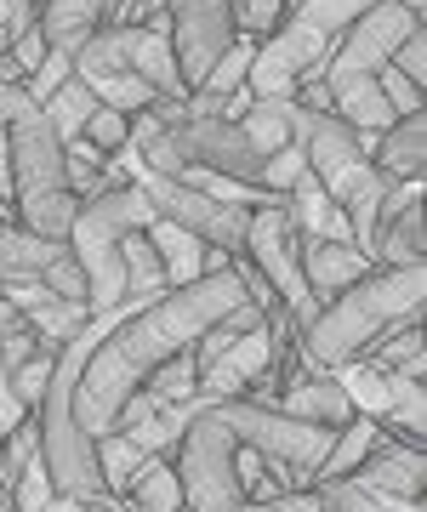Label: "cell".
Wrapping results in <instances>:
<instances>
[{
  "label": "cell",
  "instance_id": "1",
  "mask_svg": "<svg viewBox=\"0 0 427 512\" xmlns=\"http://www.w3.org/2000/svg\"><path fill=\"white\" fill-rule=\"evenodd\" d=\"M240 302H251V296H245L234 262H223L217 274H200L194 285H177V291L154 296L149 308L120 313V325L92 348V359H86V370H80V382H75L80 427L92 439L114 433V410L149 382L171 353L194 348L205 330L217 325L223 313H234Z\"/></svg>",
  "mask_w": 427,
  "mask_h": 512
},
{
  "label": "cell",
  "instance_id": "2",
  "mask_svg": "<svg viewBox=\"0 0 427 512\" xmlns=\"http://www.w3.org/2000/svg\"><path fill=\"white\" fill-rule=\"evenodd\" d=\"M422 296H427V262L410 268H371L365 279H353L342 296H331L325 308L297 330V359L302 370H342L388 336V330L422 319Z\"/></svg>",
  "mask_w": 427,
  "mask_h": 512
},
{
  "label": "cell",
  "instance_id": "3",
  "mask_svg": "<svg viewBox=\"0 0 427 512\" xmlns=\"http://www.w3.org/2000/svg\"><path fill=\"white\" fill-rule=\"evenodd\" d=\"M410 29H422V18H416L410 6H399V0H376L371 12H359V18L348 23V35L331 46L319 80H325V92H331V114H342L353 131L382 137V131L399 120V114L388 109L382 86H376V74L388 69L393 46H399Z\"/></svg>",
  "mask_w": 427,
  "mask_h": 512
},
{
  "label": "cell",
  "instance_id": "4",
  "mask_svg": "<svg viewBox=\"0 0 427 512\" xmlns=\"http://www.w3.org/2000/svg\"><path fill=\"white\" fill-rule=\"evenodd\" d=\"M376 0H297L268 40H257L251 69H245V92L251 97H291L308 74L325 69V57L359 12H371Z\"/></svg>",
  "mask_w": 427,
  "mask_h": 512
},
{
  "label": "cell",
  "instance_id": "5",
  "mask_svg": "<svg viewBox=\"0 0 427 512\" xmlns=\"http://www.w3.org/2000/svg\"><path fill=\"white\" fill-rule=\"evenodd\" d=\"M154 205L149 194L131 183H109L103 194L80 200L75 222H69V256L86 274V302L92 313H120V291H126V274H120V239L149 228Z\"/></svg>",
  "mask_w": 427,
  "mask_h": 512
},
{
  "label": "cell",
  "instance_id": "6",
  "mask_svg": "<svg viewBox=\"0 0 427 512\" xmlns=\"http://www.w3.org/2000/svg\"><path fill=\"white\" fill-rule=\"evenodd\" d=\"M6 154H12V211H18V222L40 239H69L80 194L69 188L63 143L52 137L46 114L29 109L23 120H12L6 126Z\"/></svg>",
  "mask_w": 427,
  "mask_h": 512
},
{
  "label": "cell",
  "instance_id": "7",
  "mask_svg": "<svg viewBox=\"0 0 427 512\" xmlns=\"http://www.w3.org/2000/svg\"><path fill=\"white\" fill-rule=\"evenodd\" d=\"M336 387L348 393L353 416H371L376 427H399L405 444H422V416H427V393L422 382H410L399 370H376L365 359H353V365L331 370Z\"/></svg>",
  "mask_w": 427,
  "mask_h": 512
},
{
  "label": "cell",
  "instance_id": "8",
  "mask_svg": "<svg viewBox=\"0 0 427 512\" xmlns=\"http://www.w3.org/2000/svg\"><path fill=\"white\" fill-rule=\"evenodd\" d=\"M171 148L183 165H200V171H217V177H234V183L257 188L262 154L257 143L240 131V120H223V114H177L171 120Z\"/></svg>",
  "mask_w": 427,
  "mask_h": 512
},
{
  "label": "cell",
  "instance_id": "9",
  "mask_svg": "<svg viewBox=\"0 0 427 512\" xmlns=\"http://www.w3.org/2000/svg\"><path fill=\"white\" fill-rule=\"evenodd\" d=\"M291 336H297L291 319L245 330L240 342H228V348L200 370V399H245V393L268 376V365L279 359V342H291Z\"/></svg>",
  "mask_w": 427,
  "mask_h": 512
},
{
  "label": "cell",
  "instance_id": "10",
  "mask_svg": "<svg viewBox=\"0 0 427 512\" xmlns=\"http://www.w3.org/2000/svg\"><path fill=\"white\" fill-rule=\"evenodd\" d=\"M297 268H302V285L314 296L319 308L342 296L353 279L371 274V256L359 251L353 239H297Z\"/></svg>",
  "mask_w": 427,
  "mask_h": 512
},
{
  "label": "cell",
  "instance_id": "11",
  "mask_svg": "<svg viewBox=\"0 0 427 512\" xmlns=\"http://www.w3.org/2000/svg\"><path fill=\"white\" fill-rule=\"evenodd\" d=\"M353 490L365 495H399V501H422V484H427V456L422 444H393L382 439L371 456L359 461L348 473Z\"/></svg>",
  "mask_w": 427,
  "mask_h": 512
},
{
  "label": "cell",
  "instance_id": "12",
  "mask_svg": "<svg viewBox=\"0 0 427 512\" xmlns=\"http://www.w3.org/2000/svg\"><path fill=\"white\" fill-rule=\"evenodd\" d=\"M6 296H12V308L23 313V325L40 336V348H52V353L63 348V342H69L86 319H92V308H86V302H63V296H52L40 279H12V285H6Z\"/></svg>",
  "mask_w": 427,
  "mask_h": 512
},
{
  "label": "cell",
  "instance_id": "13",
  "mask_svg": "<svg viewBox=\"0 0 427 512\" xmlns=\"http://www.w3.org/2000/svg\"><path fill=\"white\" fill-rule=\"evenodd\" d=\"M274 410H285V416H297V421H314V427H331V433L353 421L348 393H342L336 376H325V370H297V376L285 382V393L274 399Z\"/></svg>",
  "mask_w": 427,
  "mask_h": 512
},
{
  "label": "cell",
  "instance_id": "14",
  "mask_svg": "<svg viewBox=\"0 0 427 512\" xmlns=\"http://www.w3.org/2000/svg\"><path fill=\"white\" fill-rule=\"evenodd\" d=\"M143 239L154 245V256H160V268H166V285L177 291V285H194L200 274H217L228 262V251H211L205 239L183 234V228H171V222L154 217L149 228H143Z\"/></svg>",
  "mask_w": 427,
  "mask_h": 512
},
{
  "label": "cell",
  "instance_id": "15",
  "mask_svg": "<svg viewBox=\"0 0 427 512\" xmlns=\"http://www.w3.org/2000/svg\"><path fill=\"white\" fill-rule=\"evenodd\" d=\"M109 23V6L103 0H40L35 6V29L52 52H69L75 57L86 40Z\"/></svg>",
  "mask_w": 427,
  "mask_h": 512
},
{
  "label": "cell",
  "instance_id": "16",
  "mask_svg": "<svg viewBox=\"0 0 427 512\" xmlns=\"http://www.w3.org/2000/svg\"><path fill=\"white\" fill-rule=\"evenodd\" d=\"M371 165L388 177V183H422V165H427V120L422 114L393 120V126L376 137Z\"/></svg>",
  "mask_w": 427,
  "mask_h": 512
},
{
  "label": "cell",
  "instance_id": "17",
  "mask_svg": "<svg viewBox=\"0 0 427 512\" xmlns=\"http://www.w3.org/2000/svg\"><path fill=\"white\" fill-rule=\"evenodd\" d=\"M69 251V239H40L18 217H0V285L12 279H40L57 256Z\"/></svg>",
  "mask_w": 427,
  "mask_h": 512
},
{
  "label": "cell",
  "instance_id": "18",
  "mask_svg": "<svg viewBox=\"0 0 427 512\" xmlns=\"http://www.w3.org/2000/svg\"><path fill=\"white\" fill-rule=\"evenodd\" d=\"M285 211H291V222H297L302 239H353L348 211H342V205H336L314 177H302V183L285 194Z\"/></svg>",
  "mask_w": 427,
  "mask_h": 512
},
{
  "label": "cell",
  "instance_id": "19",
  "mask_svg": "<svg viewBox=\"0 0 427 512\" xmlns=\"http://www.w3.org/2000/svg\"><path fill=\"white\" fill-rule=\"evenodd\" d=\"M40 114H46V126H52L57 143L69 148V143L80 137V131H86V120L97 114V92L75 74V80H63V86H57V92L46 97V103H40Z\"/></svg>",
  "mask_w": 427,
  "mask_h": 512
},
{
  "label": "cell",
  "instance_id": "20",
  "mask_svg": "<svg viewBox=\"0 0 427 512\" xmlns=\"http://www.w3.org/2000/svg\"><path fill=\"white\" fill-rule=\"evenodd\" d=\"M291 114H297V103H291V97H251V109L240 114V131L257 143L262 160H268L274 148L297 143V137H291Z\"/></svg>",
  "mask_w": 427,
  "mask_h": 512
},
{
  "label": "cell",
  "instance_id": "21",
  "mask_svg": "<svg viewBox=\"0 0 427 512\" xmlns=\"http://www.w3.org/2000/svg\"><path fill=\"white\" fill-rule=\"evenodd\" d=\"M365 365L399 370V376H410V382H422V365H427V353H422V319H410V325L388 330V336L365 353Z\"/></svg>",
  "mask_w": 427,
  "mask_h": 512
},
{
  "label": "cell",
  "instance_id": "22",
  "mask_svg": "<svg viewBox=\"0 0 427 512\" xmlns=\"http://www.w3.org/2000/svg\"><path fill=\"white\" fill-rule=\"evenodd\" d=\"M154 393V399L160 404H183V399H194V393H200V370H194V353H171L166 365L154 370L149 382H143Z\"/></svg>",
  "mask_w": 427,
  "mask_h": 512
},
{
  "label": "cell",
  "instance_id": "23",
  "mask_svg": "<svg viewBox=\"0 0 427 512\" xmlns=\"http://www.w3.org/2000/svg\"><path fill=\"white\" fill-rule=\"evenodd\" d=\"M302 177H308V154H302V143H285V148H274V154L262 160L257 188H262V194H274V200H285Z\"/></svg>",
  "mask_w": 427,
  "mask_h": 512
},
{
  "label": "cell",
  "instance_id": "24",
  "mask_svg": "<svg viewBox=\"0 0 427 512\" xmlns=\"http://www.w3.org/2000/svg\"><path fill=\"white\" fill-rule=\"evenodd\" d=\"M228 12H234V35L257 46V40L274 35L279 18H285L291 6H285V0H228Z\"/></svg>",
  "mask_w": 427,
  "mask_h": 512
},
{
  "label": "cell",
  "instance_id": "25",
  "mask_svg": "<svg viewBox=\"0 0 427 512\" xmlns=\"http://www.w3.org/2000/svg\"><path fill=\"white\" fill-rule=\"evenodd\" d=\"M126 131H131V114L103 109V103H97V114L86 120V131H80L75 143H86L92 154H103V160H109V154H120V148H126Z\"/></svg>",
  "mask_w": 427,
  "mask_h": 512
},
{
  "label": "cell",
  "instance_id": "26",
  "mask_svg": "<svg viewBox=\"0 0 427 512\" xmlns=\"http://www.w3.org/2000/svg\"><path fill=\"white\" fill-rule=\"evenodd\" d=\"M63 80H75V57H69V52H52V46H46V57H40L35 69L23 74V92H29V103L40 109V103H46V97H52Z\"/></svg>",
  "mask_w": 427,
  "mask_h": 512
},
{
  "label": "cell",
  "instance_id": "27",
  "mask_svg": "<svg viewBox=\"0 0 427 512\" xmlns=\"http://www.w3.org/2000/svg\"><path fill=\"white\" fill-rule=\"evenodd\" d=\"M52 365H57V353H52V348H40L29 365L12 370V393H18L23 410H35V404H40V393H46V382H52Z\"/></svg>",
  "mask_w": 427,
  "mask_h": 512
},
{
  "label": "cell",
  "instance_id": "28",
  "mask_svg": "<svg viewBox=\"0 0 427 512\" xmlns=\"http://www.w3.org/2000/svg\"><path fill=\"white\" fill-rule=\"evenodd\" d=\"M52 478H46V467H40V456L35 461H29V467H23V478H18V484H12V507H18V512H46V507H52Z\"/></svg>",
  "mask_w": 427,
  "mask_h": 512
},
{
  "label": "cell",
  "instance_id": "29",
  "mask_svg": "<svg viewBox=\"0 0 427 512\" xmlns=\"http://www.w3.org/2000/svg\"><path fill=\"white\" fill-rule=\"evenodd\" d=\"M40 285H46L52 296H63V302H86V274H80V262L69 251L57 256L46 274H40ZM86 308H92V302H86Z\"/></svg>",
  "mask_w": 427,
  "mask_h": 512
},
{
  "label": "cell",
  "instance_id": "30",
  "mask_svg": "<svg viewBox=\"0 0 427 512\" xmlns=\"http://www.w3.org/2000/svg\"><path fill=\"white\" fill-rule=\"evenodd\" d=\"M388 63H393L399 74H405L410 86H427V23H422V29H410V35L399 40V46H393Z\"/></svg>",
  "mask_w": 427,
  "mask_h": 512
},
{
  "label": "cell",
  "instance_id": "31",
  "mask_svg": "<svg viewBox=\"0 0 427 512\" xmlns=\"http://www.w3.org/2000/svg\"><path fill=\"white\" fill-rule=\"evenodd\" d=\"M376 86H382V97H388V109L399 114V120H405V114H422V86H410V80L393 69V63L376 74Z\"/></svg>",
  "mask_w": 427,
  "mask_h": 512
},
{
  "label": "cell",
  "instance_id": "32",
  "mask_svg": "<svg viewBox=\"0 0 427 512\" xmlns=\"http://www.w3.org/2000/svg\"><path fill=\"white\" fill-rule=\"evenodd\" d=\"M257 512H325V495L314 490V484H302V490H279L268 495V501H251Z\"/></svg>",
  "mask_w": 427,
  "mask_h": 512
},
{
  "label": "cell",
  "instance_id": "33",
  "mask_svg": "<svg viewBox=\"0 0 427 512\" xmlns=\"http://www.w3.org/2000/svg\"><path fill=\"white\" fill-rule=\"evenodd\" d=\"M319 495H325V512H371V495L353 490L348 478H331V484H314Z\"/></svg>",
  "mask_w": 427,
  "mask_h": 512
},
{
  "label": "cell",
  "instance_id": "34",
  "mask_svg": "<svg viewBox=\"0 0 427 512\" xmlns=\"http://www.w3.org/2000/svg\"><path fill=\"white\" fill-rule=\"evenodd\" d=\"M29 109H35V103H29V92H23L18 80H0V131L12 126V120H23Z\"/></svg>",
  "mask_w": 427,
  "mask_h": 512
},
{
  "label": "cell",
  "instance_id": "35",
  "mask_svg": "<svg viewBox=\"0 0 427 512\" xmlns=\"http://www.w3.org/2000/svg\"><path fill=\"white\" fill-rule=\"evenodd\" d=\"M0 6H6V18L18 23V35H29V29H35V0H0Z\"/></svg>",
  "mask_w": 427,
  "mask_h": 512
},
{
  "label": "cell",
  "instance_id": "36",
  "mask_svg": "<svg viewBox=\"0 0 427 512\" xmlns=\"http://www.w3.org/2000/svg\"><path fill=\"white\" fill-rule=\"evenodd\" d=\"M371 512H422V501H399V495H371Z\"/></svg>",
  "mask_w": 427,
  "mask_h": 512
},
{
  "label": "cell",
  "instance_id": "37",
  "mask_svg": "<svg viewBox=\"0 0 427 512\" xmlns=\"http://www.w3.org/2000/svg\"><path fill=\"white\" fill-rule=\"evenodd\" d=\"M103 6H109V23H120L131 12V0H103Z\"/></svg>",
  "mask_w": 427,
  "mask_h": 512
},
{
  "label": "cell",
  "instance_id": "38",
  "mask_svg": "<svg viewBox=\"0 0 427 512\" xmlns=\"http://www.w3.org/2000/svg\"><path fill=\"white\" fill-rule=\"evenodd\" d=\"M69 512H103V507H92V501H75V495H69Z\"/></svg>",
  "mask_w": 427,
  "mask_h": 512
},
{
  "label": "cell",
  "instance_id": "39",
  "mask_svg": "<svg viewBox=\"0 0 427 512\" xmlns=\"http://www.w3.org/2000/svg\"><path fill=\"white\" fill-rule=\"evenodd\" d=\"M234 512H257V507H251V501H245V507H234Z\"/></svg>",
  "mask_w": 427,
  "mask_h": 512
},
{
  "label": "cell",
  "instance_id": "40",
  "mask_svg": "<svg viewBox=\"0 0 427 512\" xmlns=\"http://www.w3.org/2000/svg\"><path fill=\"white\" fill-rule=\"evenodd\" d=\"M285 6H297V0H285Z\"/></svg>",
  "mask_w": 427,
  "mask_h": 512
},
{
  "label": "cell",
  "instance_id": "41",
  "mask_svg": "<svg viewBox=\"0 0 427 512\" xmlns=\"http://www.w3.org/2000/svg\"><path fill=\"white\" fill-rule=\"evenodd\" d=\"M183 512H188V507H183Z\"/></svg>",
  "mask_w": 427,
  "mask_h": 512
}]
</instances>
